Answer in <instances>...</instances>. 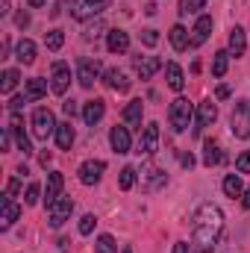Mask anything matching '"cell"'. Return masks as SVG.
Wrapping results in <instances>:
<instances>
[{
	"label": "cell",
	"instance_id": "1",
	"mask_svg": "<svg viewBox=\"0 0 250 253\" xmlns=\"http://www.w3.org/2000/svg\"><path fill=\"white\" fill-rule=\"evenodd\" d=\"M221 230H224V212L215 203H203L194 215V224H191V251L209 253L215 248Z\"/></svg>",
	"mask_w": 250,
	"mask_h": 253
},
{
	"label": "cell",
	"instance_id": "2",
	"mask_svg": "<svg viewBox=\"0 0 250 253\" xmlns=\"http://www.w3.org/2000/svg\"><path fill=\"white\" fill-rule=\"evenodd\" d=\"M191 118H194V106L188 103L186 97H177L171 103V109H168V121L174 126V132H186L188 124H191Z\"/></svg>",
	"mask_w": 250,
	"mask_h": 253
},
{
	"label": "cell",
	"instance_id": "3",
	"mask_svg": "<svg viewBox=\"0 0 250 253\" xmlns=\"http://www.w3.org/2000/svg\"><path fill=\"white\" fill-rule=\"evenodd\" d=\"M230 129L236 138H250V100H239L230 115Z\"/></svg>",
	"mask_w": 250,
	"mask_h": 253
},
{
	"label": "cell",
	"instance_id": "4",
	"mask_svg": "<svg viewBox=\"0 0 250 253\" xmlns=\"http://www.w3.org/2000/svg\"><path fill=\"white\" fill-rule=\"evenodd\" d=\"M56 118H53V112L47 109V106H39L36 112H33V132H36V138H50V135H56Z\"/></svg>",
	"mask_w": 250,
	"mask_h": 253
},
{
	"label": "cell",
	"instance_id": "5",
	"mask_svg": "<svg viewBox=\"0 0 250 253\" xmlns=\"http://www.w3.org/2000/svg\"><path fill=\"white\" fill-rule=\"evenodd\" d=\"M71 212H74V200L62 194L53 206H47V221H50V227H53V230H59L65 221L71 218Z\"/></svg>",
	"mask_w": 250,
	"mask_h": 253
},
{
	"label": "cell",
	"instance_id": "6",
	"mask_svg": "<svg viewBox=\"0 0 250 253\" xmlns=\"http://www.w3.org/2000/svg\"><path fill=\"white\" fill-rule=\"evenodd\" d=\"M103 171H106V162H103V159H88V162L80 165L77 174H80V183H83V186H94V183H100Z\"/></svg>",
	"mask_w": 250,
	"mask_h": 253
},
{
	"label": "cell",
	"instance_id": "7",
	"mask_svg": "<svg viewBox=\"0 0 250 253\" xmlns=\"http://www.w3.org/2000/svg\"><path fill=\"white\" fill-rule=\"evenodd\" d=\"M97 77H100V62L97 59H80L77 62V80H80L83 88H91L97 83Z\"/></svg>",
	"mask_w": 250,
	"mask_h": 253
},
{
	"label": "cell",
	"instance_id": "8",
	"mask_svg": "<svg viewBox=\"0 0 250 253\" xmlns=\"http://www.w3.org/2000/svg\"><path fill=\"white\" fill-rule=\"evenodd\" d=\"M71 85V68L68 62H53V71H50V91L53 94H65Z\"/></svg>",
	"mask_w": 250,
	"mask_h": 253
},
{
	"label": "cell",
	"instance_id": "9",
	"mask_svg": "<svg viewBox=\"0 0 250 253\" xmlns=\"http://www.w3.org/2000/svg\"><path fill=\"white\" fill-rule=\"evenodd\" d=\"M109 3H112V0H77V6H74V18H77V21L94 18V15H100L103 9H109Z\"/></svg>",
	"mask_w": 250,
	"mask_h": 253
},
{
	"label": "cell",
	"instance_id": "10",
	"mask_svg": "<svg viewBox=\"0 0 250 253\" xmlns=\"http://www.w3.org/2000/svg\"><path fill=\"white\" fill-rule=\"evenodd\" d=\"M156 150H159V124H147L141 129V138H138V150H135V153L150 156V153H156Z\"/></svg>",
	"mask_w": 250,
	"mask_h": 253
},
{
	"label": "cell",
	"instance_id": "11",
	"mask_svg": "<svg viewBox=\"0 0 250 253\" xmlns=\"http://www.w3.org/2000/svg\"><path fill=\"white\" fill-rule=\"evenodd\" d=\"M9 129L15 132V144H18V150H21L24 156H30V153H33V144H30V138H27V132H24V118H21L18 112H12V118H9Z\"/></svg>",
	"mask_w": 250,
	"mask_h": 253
},
{
	"label": "cell",
	"instance_id": "12",
	"mask_svg": "<svg viewBox=\"0 0 250 253\" xmlns=\"http://www.w3.org/2000/svg\"><path fill=\"white\" fill-rule=\"evenodd\" d=\"M165 183H168V177H165V171H159L156 165L141 168V189L144 191H156V189H162Z\"/></svg>",
	"mask_w": 250,
	"mask_h": 253
},
{
	"label": "cell",
	"instance_id": "13",
	"mask_svg": "<svg viewBox=\"0 0 250 253\" xmlns=\"http://www.w3.org/2000/svg\"><path fill=\"white\" fill-rule=\"evenodd\" d=\"M62 186H65V177L59 171L47 174V189H44V206H53L59 197H62Z\"/></svg>",
	"mask_w": 250,
	"mask_h": 253
},
{
	"label": "cell",
	"instance_id": "14",
	"mask_svg": "<svg viewBox=\"0 0 250 253\" xmlns=\"http://www.w3.org/2000/svg\"><path fill=\"white\" fill-rule=\"evenodd\" d=\"M215 118H218V106H215L212 100H203V103L197 106V126H194V132L206 129L209 124H215Z\"/></svg>",
	"mask_w": 250,
	"mask_h": 253
},
{
	"label": "cell",
	"instance_id": "15",
	"mask_svg": "<svg viewBox=\"0 0 250 253\" xmlns=\"http://www.w3.org/2000/svg\"><path fill=\"white\" fill-rule=\"evenodd\" d=\"M103 115H106V103H103L100 97H94V100H88V103L83 106V121L88 126H94Z\"/></svg>",
	"mask_w": 250,
	"mask_h": 253
},
{
	"label": "cell",
	"instance_id": "16",
	"mask_svg": "<svg viewBox=\"0 0 250 253\" xmlns=\"http://www.w3.org/2000/svg\"><path fill=\"white\" fill-rule=\"evenodd\" d=\"M159 68H162V59L159 56H141V53L135 56V71H138L141 80H150Z\"/></svg>",
	"mask_w": 250,
	"mask_h": 253
},
{
	"label": "cell",
	"instance_id": "17",
	"mask_svg": "<svg viewBox=\"0 0 250 253\" xmlns=\"http://www.w3.org/2000/svg\"><path fill=\"white\" fill-rule=\"evenodd\" d=\"M106 50H109V53H126V50H129V36H126L124 30H109V36H106Z\"/></svg>",
	"mask_w": 250,
	"mask_h": 253
},
{
	"label": "cell",
	"instance_id": "18",
	"mask_svg": "<svg viewBox=\"0 0 250 253\" xmlns=\"http://www.w3.org/2000/svg\"><path fill=\"white\" fill-rule=\"evenodd\" d=\"M191 33H194V36H191V47H200V44L209 39V33H212V18H209V15H200Z\"/></svg>",
	"mask_w": 250,
	"mask_h": 253
},
{
	"label": "cell",
	"instance_id": "19",
	"mask_svg": "<svg viewBox=\"0 0 250 253\" xmlns=\"http://www.w3.org/2000/svg\"><path fill=\"white\" fill-rule=\"evenodd\" d=\"M47 94V80H42V77H33V80H27V88H24V97H27V103H36V100H42Z\"/></svg>",
	"mask_w": 250,
	"mask_h": 253
},
{
	"label": "cell",
	"instance_id": "20",
	"mask_svg": "<svg viewBox=\"0 0 250 253\" xmlns=\"http://www.w3.org/2000/svg\"><path fill=\"white\" fill-rule=\"evenodd\" d=\"M224 162V153H221V144L215 138H206L203 141V165L212 168V165H221Z\"/></svg>",
	"mask_w": 250,
	"mask_h": 253
},
{
	"label": "cell",
	"instance_id": "21",
	"mask_svg": "<svg viewBox=\"0 0 250 253\" xmlns=\"http://www.w3.org/2000/svg\"><path fill=\"white\" fill-rule=\"evenodd\" d=\"M103 83H106L109 88L121 91V94H124V91H129V85H132V83L126 80V74H124V71H118V68H109V71L103 74Z\"/></svg>",
	"mask_w": 250,
	"mask_h": 253
},
{
	"label": "cell",
	"instance_id": "22",
	"mask_svg": "<svg viewBox=\"0 0 250 253\" xmlns=\"http://www.w3.org/2000/svg\"><path fill=\"white\" fill-rule=\"evenodd\" d=\"M109 141H112V150L115 153H129V129L126 126H112V132H109Z\"/></svg>",
	"mask_w": 250,
	"mask_h": 253
},
{
	"label": "cell",
	"instance_id": "23",
	"mask_svg": "<svg viewBox=\"0 0 250 253\" xmlns=\"http://www.w3.org/2000/svg\"><path fill=\"white\" fill-rule=\"evenodd\" d=\"M0 203H3V215H0V227H3V230H9V227H12V224L18 221V215H21V206H18V203H12V197H3Z\"/></svg>",
	"mask_w": 250,
	"mask_h": 253
},
{
	"label": "cell",
	"instance_id": "24",
	"mask_svg": "<svg viewBox=\"0 0 250 253\" xmlns=\"http://www.w3.org/2000/svg\"><path fill=\"white\" fill-rule=\"evenodd\" d=\"M165 77H168V88L183 91V85H186V74H183V68H180L177 62H168V65H165Z\"/></svg>",
	"mask_w": 250,
	"mask_h": 253
},
{
	"label": "cell",
	"instance_id": "25",
	"mask_svg": "<svg viewBox=\"0 0 250 253\" xmlns=\"http://www.w3.org/2000/svg\"><path fill=\"white\" fill-rule=\"evenodd\" d=\"M245 50H248L245 30H242V27H233V30H230V53H233V56H245Z\"/></svg>",
	"mask_w": 250,
	"mask_h": 253
},
{
	"label": "cell",
	"instance_id": "26",
	"mask_svg": "<svg viewBox=\"0 0 250 253\" xmlns=\"http://www.w3.org/2000/svg\"><path fill=\"white\" fill-rule=\"evenodd\" d=\"M15 56H18V62L21 65H33L36 62V44H33L30 39H21L18 47H15Z\"/></svg>",
	"mask_w": 250,
	"mask_h": 253
},
{
	"label": "cell",
	"instance_id": "27",
	"mask_svg": "<svg viewBox=\"0 0 250 253\" xmlns=\"http://www.w3.org/2000/svg\"><path fill=\"white\" fill-rule=\"evenodd\" d=\"M74 138H77V132H74L71 121H65V124L56 126V144H59V150H71Z\"/></svg>",
	"mask_w": 250,
	"mask_h": 253
},
{
	"label": "cell",
	"instance_id": "28",
	"mask_svg": "<svg viewBox=\"0 0 250 253\" xmlns=\"http://www.w3.org/2000/svg\"><path fill=\"white\" fill-rule=\"evenodd\" d=\"M141 115H144V103L141 100H129L124 109V121L129 126H141Z\"/></svg>",
	"mask_w": 250,
	"mask_h": 253
},
{
	"label": "cell",
	"instance_id": "29",
	"mask_svg": "<svg viewBox=\"0 0 250 253\" xmlns=\"http://www.w3.org/2000/svg\"><path fill=\"white\" fill-rule=\"evenodd\" d=\"M171 44H174V50H188V30L183 24H174L171 27Z\"/></svg>",
	"mask_w": 250,
	"mask_h": 253
},
{
	"label": "cell",
	"instance_id": "30",
	"mask_svg": "<svg viewBox=\"0 0 250 253\" xmlns=\"http://www.w3.org/2000/svg\"><path fill=\"white\" fill-rule=\"evenodd\" d=\"M224 191H227V197H242V194H245L242 177H239V174H227V177H224Z\"/></svg>",
	"mask_w": 250,
	"mask_h": 253
},
{
	"label": "cell",
	"instance_id": "31",
	"mask_svg": "<svg viewBox=\"0 0 250 253\" xmlns=\"http://www.w3.org/2000/svg\"><path fill=\"white\" fill-rule=\"evenodd\" d=\"M227 68H230V53L227 50H218L215 59H212V77H224Z\"/></svg>",
	"mask_w": 250,
	"mask_h": 253
},
{
	"label": "cell",
	"instance_id": "32",
	"mask_svg": "<svg viewBox=\"0 0 250 253\" xmlns=\"http://www.w3.org/2000/svg\"><path fill=\"white\" fill-rule=\"evenodd\" d=\"M18 80H21V74H18L15 68H6V71H3V83H0V91H3V94H12V88L18 85Z\"/></svg>",
	"mask_w": 250,
	"mask_h": 253
},
{
	"label": "cell",
	"instance_id": "33",
	"mask_svg": "<svg viewBox=\"0 0 250 253\" xmlns=\"http://www.w3.org/2000/svg\"><path fill=\"white\" fill-rule=\"evenodd\" d=\"M62 44H65V33H62V30H50V33L44 36V47H47V50H53V53H56Z\"/></svg>",
	"mask_w": 250,
	"mask_h": 253
},
{
	"label": "cell",
	"instance_id": "34",
	"mask_svg": "<svg viewBox=\"0 0 250 253\" xmlns=\"http://www.w3.org/2000/svg\"><path fill=\"white\" fill-rule=\"evenodd\" d=\"M135 174H138V171H135L132 165H126V168H121V177H118V186H121L124 191H129L132 186H135Z\"/></svg>",
	"mask_w": 250,
	"mask_h": 253
},
{
	"label": "cell",
	"instance_id": "35",
	"mask_svg": "<svg viewBox=\"0 0 250 253\" xmlns=\"http://www.w3.org/2000/svg\"><path fill=\"white\" fill-rule=\"evenodd\" d=\"M206 6V0H180V15H197Z\"/></svg>",
	"mask_w": 250,
	"mask_h": 253
},
{
	"label": "cell",
	"instance_id": "36",
	"mask_svg": "<svg viewBox=\"0 0 250 253\" xmlns=\"http://www.w3.org/2000/svg\"><path fill=\"white\" fill-rule=\"evenodd\" d=\"M97 253H118V245L112 236H100L97 239Z\"/></svg>",
	"mask_w": 250,
	"mask_h": 253
},
{
	"label": "cell",
	"instance_id": "37",
	"mask_svg": "<svg viewBox=\"0 0 250 253\" xmlns=\"http://www.w3.org/2000/svg\"><path fill=\"white\" fill-rule=\"evenodd\" d=\"M39 194H42L39 183H30V186H27V197H24V203H27V206H36V203H39Z\"/></svg>",
	"mask_w": 250,
	"mask_h": 253
},
{
	"label": "cell",
	"instance_id": "38",
	"mask_svg": "<svg viewBox=\"0 0 250 253\" xmlns=\"http://www.w3.org/2000/svg\"><path fill=\"white\" fill-rule=\"evenodd\" d=\"M94 224H97V218H94V215H83V218H80V233H83V236H91Z\"/></svg>",
	"mask_w": 250,
	"mask_h": 253
},
{
	"label": "cell",
	"instance_id": "39",
	"mask_svg": "<svg viewBox=\"0 0 250 253\" xmlns=\"http://www.w3.org/2000/svg\"><path fill=\"white\" fill-rule=\"evenodd\" d=\"M236 171H239V174H250V150H245V153L236 159Z\"/></svg>",
	"mask_w": 250,
	"mask_h": 253
},
{
	"label": "cell",
	"instance_id": "40",
	"mask_svg": "<svg viewBox=\"0 0 250 253\" xmlns=\"http://www.w3.org/2000/svg\"><path fill=\"white\" fill-rule=\"evenodd\" d=\"M141 42H144L147 47H156V44H159V33H156V30H141Z\"/></svg>",
	"mask_w": 250,
	"mask_h": 253
},
{
	"label": "cell",
	"instance_id": "41",
	"mask_svg": "<svg viewBox=\"0 0 250 253\" xmlns=\"http://www.w3.org/2000/svg\"><path fill=\"white\" fill-rule=\"evenodd\" d=\"M18 189H21V177H12V180H9V186H6V194H3V197H15Z\"/></svg>",
	"mask_w": 250,
	"mask_h": 253
},
{
	"label": "cell",
	"instance_id": "42",
	"mask_svg": "<svg viewBox=\"0 0 250 253\" xmlns=\"http://www.w3.org/2000/svg\"><path fill=\"white\" fill-rule=\"evenodd\" d=\"M62 109H65V115H68V118H74L80 106H77V100H74V97H68V100H65V103H62Z\"/></svg>",
	"mask_w": 250,
	"mask_h": 253
},
{
	"label": "cell",
	"instance_id": "43",
	"mask_svg": "<svg viewBox=\"0 0 250 253\" xmlns=\"http://www.w3.org/2000/svg\"><path fill=\"white\" fill-rule=\"evenodd\" d=\"M100 30H103V21H94V24L85 30V39H97V36H100Z\"/></svg>",
	"mask_w": 250,
	"mask_h": 253
},
{
	"label": "cell",
	"instance_id": "44",
	"mask_svg": "<svg viewBox=\"0 0 250 253\" xmlns=\"http://www.w3.org/2000/svg\"><path fill=\"white\" fill-rule=\"evenodd\" d=\"M24 103H27V97H24V94H18V97H12V100H9V109H12V112H18Z\"/></svg>",
	"mask_w": 250,
	"mask_h": 253
},
{
	"label": "cell",
	"instance_id": "45",
	"mask_svg": "<svg viewBox=\"0 0 250 253\" xmlns=\"http://www.w3.org/2000/svg\"><path fill=\"white\" fill-rule=\"evenodd\" d=\"M215 97H218V100H227V97H230V85H218V88H215Z\"/></svg>",
	"mask_w": 250,
	"mask_h": 253
},
{
	"label": "cell",
	"instance_id": "46",
	"mask_svg": "<svg viewBox=\"0 0 250 253\" xmlns=\"http://www.w3.org/2000/svg\"><path fill=\"white\" fill-rule=\"evenodd\" d=\"M15 24H18V27H27V24H30V15H27V12H18Z\"/></svg>",
	"mask_w": 250,
	"mask_h": 253
},
{
	"label": "cell",
	"instance_id": "47",
	"mask_svg": "<svg viewBox=\"0 0 250 253\" xmlns=\"http://www.w3.org/2000/svg\"><path fill=\"white\" fill-rule=\"evenodd\" d=\"M171 253H188V245L186 242H177V245H174V251Z\"/></svg>",
	"mask_w": 250,
	"mask_h": 253
},
{
	"label": "cell",
	"instance_id": "48",
	"mask_svg": "<svg viewBox=\"0 0 250 253\" xmlns=\"http://www.w3.org/2000/svg\"><path fill=\"white\" fill-rule=\"evenodd\" d=\"M242 206L250 209V189H245V194H242Z\"/></svg>",
	"mask_w": 250,
	"mask_h": 253
},
{
	"label": "cell",
	"instance_id": "49",
	"mask_svg": "<svg viewBox=\"0 0 250 253\" xmlns=\"http://www.w3.org/2000/svg\"><path fill=\"white\" fill-rule=\"evenodd\" d=\"M183 165H186V168L194 165V156H191V153H183Z\"/></svg>",
	"mask_w": 250,
	"mask_h": 253
},
{
	"label": "cell",
	"instance_id": "50",
	"mask_svg": "<svg viewBox=\"0 0 250 253\" xmlns=\"http://www.w3.org/2000/svg\"><path fill=\"white\" fill-rule=\"evenodd\" d=\"M27 3H30V6H33V9H39V6H44V3H47V0H27Z\"/></svg>",
	"mask_w": 250,
	"mask_h": 253
},
{
	"label": "cell",
	"instance_id": "51",
	"mask_svg": "<svg viewBox=\"0 0 250 253\" xmlns=\"http://www.w3.org/2000/svg\"><path fill=\"white\" fill-rule=\"evenodd\" d=\"M124 253H132V251H129V248H126V251H124Z\"/></svg>",
	"mask_w": 250,
	"mask_h": 253
}]
</instances>
